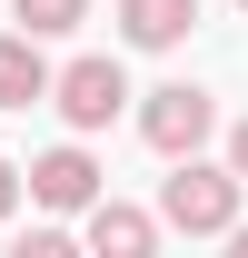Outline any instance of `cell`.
Masks as SVG:
<instances>
[{
  "label": "cell",
  "mask_w": 248,
  "mask_h": 258,
  "mask_svg": "<svg viewBox=\"0 0 248 258\" xmlns=\"http://www.w3.org/2000/svg\"><path fill=\"white\" fill-rule=\"evenodd\" d=\"M218 129V99L199 90V80H159L149 99H139V139H149L159 159H189V149H209Z\"/></svg>",
  "instance_id": "cell-2"
},
{
  "label": "cell",
  "mask_w": 248,
  "mask_h": 258,
  "mask_svg": "<svg viewBox=\"0 0 248 258\" xmlns=\"http://www.w3.org/2000/svg\"><path fill=\"white\" fill-rule=\"evenodd\" d=\"M238 10H248V0H238Z\"/></svg>",
  "instance_id": "cell-12"
},
{
  "label": "cell",
  "mask_w": 248,
  "mask_h": 258,
  "mask_svg": "<svg viewBox=\"0 0 248 258\" xmlns=\"http://www.w3.org/2000/svg\"><path fill=\"white\" fill-rule=\"evenodd\" d=\"M228 169H238V179H248V119L228 129Z\"/></svg>",
  "instance_id": "cell-10"
},
{
  "label": "cell",
  "mask_w": 248,
  "mask_h": 258,
  "mask_svg": "<svg viewBox=\"0 0 248 258\" xmlns=\"http://www.w3.org/2000/svg\"><path fill=\"white\" fill-rule=\"evenodd\" d=\"M80 238H90L99 258H149L169 228H159V209H129V199H109V189H99L90 209H80Z\"/></svg>",
  "instance_id": "cell-5"
},
{
  "label": "cell",
  "mask_w": 248,
  "mask_h": 258,
  "mask_svg": "<svg viewBox=\"0 0 248 258\" xmlns=\"http://www.w3.org/2000/svg\"><path fill=\"white\" fill-rule=\"evenodd\" d=\"M228 248H238V258H248V219H238V228H228Z\"/></svg>",
  "instance_id": "cell-11"
},
{
  "label": "cell",
  "mask_w": 248,
  "mask_h": 258,
  "mask_svg": "<svg viewBox=\"0 0 248 258\" xmlns=\"http://www.w3.org/2000/svg\"><path fill=\"white\" fill-rule=\"evenodd\" d=\"M20 189H30V169H10V159H0V219L20 209Z\"/></svg>",
  "instance_id": "cell-9"
},
{
  "label": "cell",
  "mask_w": 248,
  "mask_h": 258,
  "mask_svg": "<svg viewBox=\"0 0 248 258\" xmlns=\"http://www.w3.org/2000/svg\"><path fill=\"white\" fill-rule=\"evenodd\" d=\"M50 80H60V70L40 60L30 30H0V109H40V99H50Z\"/></svg>",
  "instance_id": "cell-7"
},
{
  "label": "cell",
  "mask_w": 248,
  "mask_h": 258,
  "mask_svg": "<svg viewBox=\"0 0 248 258\" xmlns=\"http://www.w3.org/2000/svg\"><path fill=\"white\" fill-rule=\"evenodd\" d=\"M50 109H60L70 129H80V139H90V129H109L129 109V70L109 60V50H80V60L60 70V80H50Z\"/></svg>",
  "instance_id": "cell-3"
},
{
  "label": "cell",
  "mask_w": 248,
  "mask_h": 258,
  "mask_svg": "<svg viewBox=\"0 0 248 258\" xmlns=\"http://www.w3.org/2000/svg\"><path fill=\"white\" fill-rule=\"evenodd\" d=\"M199 30V0H119V40L129 50H179Z\"/></svg>",
  "instance_id": "cell-6"
},
{
  "label": "cell",
  "mask_w": 248,
  "mask_h": 258,
  "mask_svg": "<svg viewBox=\"0 0 248 258\" xmlns=\"http://www.w3.org/2000/svg\"><path fill=\"white\" fill-rule=\"evenodd\" d=\"M238 199H248V179L228 159H169V179H159V228L169 238H228L238 228Z\"/></svg>",
  "instance_id": "cell-1"
},
{
  "label": "cell",
  "mask_w": 248,
  "mask_h": 258,
  "mask_svg": "<svg viewBox=\"0 0 248 258\" xmlns=\"http://www.w3.org/2000/svg\"><path fill=\"white\" fill-rule=\"evenodd\" d=\"M99 189H109V179H99V159L80 149V139H60V149H40V159H30V199L50 209V219H80Z\"/></svg>",
  "instance_id": "cell-4"
},
{
  "label": "cell",
  "mask_w": 248,
  "mask_h": 258,
  "mask_svg": "<svg viewBox=\"0 0 248 258\" xmlns=\"http://www.w3.org/2000/svg\"><path fill=\"white\" fill-rule=\"evenodd\" d=\"M10 20H20L30 40H70L80 20H90V0H10Z\"/></svg>",
  "instance_id": "cell-8"
}]
</instances>
